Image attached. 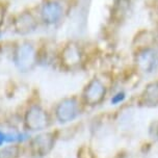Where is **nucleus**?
Segmentation results:
<instances>
[{
    "instance_id": "nucleus-1",
    "label": "nucleus",
    "mask_w": 158,
    "mask_h": 158,
    "mask_svg": "<svg viewBox=\"0 0 158 158\" xmlns=\"http://www.w3.org/2000/svg\"><path fill=\"white\" fill-rule=\"evenodd\" d=\"M13 61L15 67L22 73L32 71L38 64L39 52L31 41H21L15 45L13 51Z\"/></svg>"
},
{
    "instance_id": "nucleus-2",
    "label": "nucleus",
    "mask_w": 158,
    "mask_h": 158,
    "mask_svg": "<svg viewBox=\"0 0 158 158\" xmlns=\"http://www.w3.org/2000/svg\"><path fill=\"white\" fill-rule=\"evenodd\" d=\"M64 6L60 0H44L39 8V20L46 26H55L63 21Z\"/></svg>"
},
{
    "instance_id": "nucleus-3",
    "label": "nucleus",
    "mask_w": 158,
    "mask_h": 158,
    "mask_svg": "<svg viewBox=\"0 0 158 158\" xmlns=\"http://www.w3.org/2000/svg\"><path fill=\"white\" fill-rule=\"evenodd\" d=\"M59 61L67 70L78 69L83 61V50L77 42L70 41L64 45L59 53Z\"/></svg>"
},
{
    "instance_id": "nucleus-4",
    "label": "nucleus",
    "mask_w": 158,
    "mask_h": 158,
    "mask_svg": "<svg viewBox=\"0 0 158 158\" xmlns=\"http://www.w3.org/2000/svg\"><path fill=\"white\" fill-rule=\"evenodd\" d=\"M39 23V18L31 10H23L14 17L12 21V30L16 35H28L38 29Z\"/></svg>"
},
{
    "instance_id": "nucleus-5",
    "label": "nucleus",
    "mask_w": 158,
    "mask_h": 158,
    "mask_svg": "<svg viewBox=\"0 0 158 158\" xmlns=\"http://www.w3.org/2000/svg\"><path fill=\"white\" fill-rule=\"evenodd\" d=\"M107 95V86L101 79L93 78L82 91V100L89 106H97L104 101Z\"/></svg>"
},
{
    "instance_id": "nucleus-6",
    "label": "nucleus",
    "mask_w": 158,
    "mask_h": 158,
    "mask_svg": "<svg viewBox=\"0 0 158 158\" xmlns=\"http://www.w3.org/2000/svg\"><path fill=\"white\" fill-rule=\"evenodd\" d=\"M80 114V102L76 97L61 99L55 107V117L59 123H69Z\"/></svg>"
},
{
    "instance_id": "nucleus-7",
    "label": "nucleus",
    "mask_w": 158,
    "mask_h": 158,
    "mask_svg": "<svg viewBox=\"0 0 158 158\" xmlns=\"http://www.w3.org/2000/svg\"><path fill=\"white\" fill-rule=\"evenodd\" d=\"M24 123L29 130H43L50 125V117L43 107L35 104L27 109L24 117Z\"/></svg>"
},
{
    "instance_id": "nucleus-8",
    "label": "nucleus",
    "mask_w": 158,
    "mask_h": 158,
    "mask_svg": "<svg viewBox=\"0 0 158 158\" xmlns=\"http://www.w3.org/2000/svg\"><path fill=\"white\" fill-rule=\"evenodd\" d=\"M134 63L140 72L152 73L158 67V53L149 46L143 47L135 53Z\"/></svg>"
},
{
    "instance_id": "nucleus-9",
    "label": "nucleus",
    "mask_w": 158,
    "mask_h": 158,
    "mask_svg": "<svg viewBox=\"0 0 158 158\" xmlns=\"http://www.w3.org/2000/svg\"><path fill=\"white\" fill-rule=\"evenodd\" d=\"M55 143L53 133H42L35 136L30 142V150L35 156H45L52 150Z\"/></svg>"
},
{
    "instance_id": "nucleus-10",
    "label": "nucleus",
    "mask_w": 158,
    "mask_h": 158,
    "mask_svg": "<svg viewBox=\"0 0 158 158\" xmlns=\"http://www.w3.org/2000/svg\"><path fill=\"white\" fill-rule=\"evenodd\" d=\"M138 102L145 107L158 106V80L151 81L146 84L139 96Z\"/></svg>"
},
{
    "instance_id": "nucleus-11",
    "label": "nucleus",
    "mask_w": 158,
    "mask_h": 158,
    "mask_svg": "<svg viewBox=\"0 0 158 158\" xmlns=\"http://www.w3.org/2000/svg\"><path fill=\"white\" fill-rule=\"evenodd\" d=\"M125 98V93L124 92H118V94H115L114 97L111 98V103L114 104H118L120 102H122Z\"/></svg>"
},
{
    "instance_id": "nucleus-12",
    "label": "nucleus",
    "mask_w": 158,
    "mask_h": 158,
    "mask_svg": "<svg viewBox=\"0 0 158 158\" xmlns=\"http://www.w3.org/2000/svg\"><path fill=\"white\" fill-rule=\"evenodd\" d=\"M4 8L0 5V27H1L2 23H3V19H4Z\"/></svg>"
},
{
    "instance_id": "nucleus-13",
    "label": "nucleus",
    "mask_w": 158,
    "mask_h": 158,
    "mask_svg": "<svg viewBox=\"0 0 158 158\" xmlns=\"http://www.w3.org/2000/svg\"><path fill=\"white\" fill-rule=\"evenodd\" d=\"M5 140H6V134H4L3 132L0 131V146H1Z\"/></svg>"
},
{
    "instance_id": "nucleus-14",
    "label": "nucleus",
    "mask_w": 158,
    "mask_h": 158,
    "mask_svg": "<svg viewBox=\"0 0 158 158\" xmlns=\"http://www.w3.org/2000/svg\"><path fill=\"white\" fill-rule=\"evenodd\" d=\"M1 36H2V32H1V30H0V39H1Z\"/></svg>"
}]
</instances>
